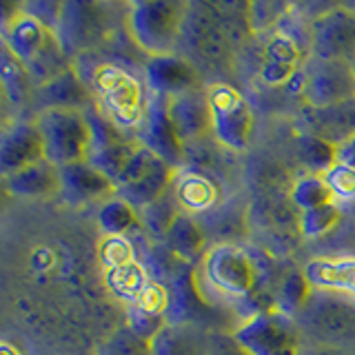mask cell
Returning <instances> with one entry per match:
<instances>
[{
  "mask_svg": "<svg viewBox=\"0 0 355 355\" xmlns=\"http://www.w3.org/2000/svg\"><path fill=\"white\" fill-rule=\"evenodd\" d=\"M280 280L273 255L253 242L214 244L196 266L205 302L238 322L275 309Z\"/></svg>",
  "mask_w": 355,
  "mask_h": 355,
  "instance_id": "cell-1",
  "label": "cell"
},
{
  "mask_svg": "<svg viewBox=\"0 0 355 355\" xmlns=\"http://www.w3.org/2000/svg\"><path fill=\"white\" fill-rule=\"evenodd\" d=\"M87 87L100 114L116 129L136 138L149 109V87L144 76L131 71L127 64L105 60L92 67Z\"/></svg>",
  "mask_w": 355,
  "mask_h": 355,
  "instance_id": "cell-2",
  "label": "cell"
},
{
  "mask_svg": "<svg viewBox=\"0 0 355 355\" xmlns=\"http://www.w3.org/2000/svg\"><path fill=\"white\" fill-rule=\"evenodd\" d=\"M238 20L227 14V7L207 3H187L178 53L202 69L220 71L233 62L238 42Z\"/></svg>",
  "mask_w": 355,
  "mask_h": 355,
  "instance_id": "cell-3",
  "label": "cell"
},
{
  "mask_svg": "<svg viewBox=\"0 0 355 355\" xmlns=\"http://www.w3.org/2000/svg\"><path fill=\"white\" fill-rule=\"evenodd\" d=\"M3 44L25 64L36 89L73 67L60 47L55 29L25 7H18L3 20Z\"/></svg>",
  "mask_w": 355,
  "mask_h": 355,
  "instance_id": "cell-4",
  "label": "cell"
},
{
  "mask_svg": "<svg viewBox=\"0 0 355 355\" xmlns=\"http://www.w3.org/2000/svg\"><path fill=\"white\" fill-rule=\"evenodd\" d=\"M184 16L187 3L175 0H140L125 5L129 38L149 58L178 53Z\"/></svg>",
  "mask_w": 355,
  "mask_h": 355,
  "instance_id": "cell-5",
  "label": "cell"
},
{
  "mask_svg": "<svg viewBox=\"0 0 355 355\" xmlns=\"http://www.w3.org/2000/svg\"><path fill=\"white\" fill-rule=\"evenodd\" d=\"M286 20L258 36L260 44L255 76L266 89L300 87V78L311 58L309 27L306 33H300L297 27L286 25Z\"/></svg>",
  "mask_w": 355,
  "mask_h": 355,
  "instance_id": "cell-6",
  "label": "cell"
},
{
  "mask_svg": "<svg viewBox=\"0 0 355 355\" xmlns=\"http://www.w3.org/2000/svg\"><path fill=\"white\" fill-rule=\"evenodd\" d=\"M293 322L309 344L355 351V300L313 288Z\"/></svg>",
  "mask_w": 355,
  "mask_h": 355,
  "instance_id": "cell-7",
  "label": "cell"
},
{
  "mask_svg": "<svg viewBox=\"0 0 355 355\" xmlns=\"http://www.w3.org/2000/svg\"><path fill=\"white\" fill-rule=\"evenodd\" d=\"M207 98L211 111V138L227 151H249L255 131V114L251 100L242 94V89L227 80L209 83Z\"/></svg>",
  "mask_w": 355,
  "mask_h": 355,
  "instance_id": "cell-8",
  "label": "cell"
},
{
  "mask_svg": "<svg viewBox=\"0 0 355 355\" xmlns=\"http://www.w3.org/2000/svg\"><path fill=\"white\" fill-rule=\"evenodd\" d=\"M36 122L44 142V160L58 169L89 160L92 125L87 109H42Z\"/></svg>",
  "mask_w": 355,
  "mask_h": 355,
  "instance_id": "cell-9",
  "label": "cell"
},
{
  "mask_svg": "<svg viewBox=\"0 0 355 355\" xmlns=\"http://www.w3.org/2000/svg\"><path fill=\"white\" fill-rule=\"evenodd\" d=\"M98 258L107 288L127 306L136 302L149 282L158 277L149 271V264L140 258L129 236H105L98 244Z\"/></svg>",
  "mask_w": 355,
  "mask_h": 355,
  "instance_id": "cell-10",
  "label": "cell"
},
{
  "mask_svg": "<svg viewBox=\"0 0 355 355\" xmlns=\"http://www.w3.org/2000/svg\"><path fill=\"white\" fill-rule=\"evenodd\" d=\"M249 231L258 238V247L273 253H291L300 233V211L288 196H264L249 200Z\"/></svg>",
  "mask_w": 355,
  "mask_h": 355,
  "instance_id": "cell-11",
  "label": "cell"
},
{
  "mask_svg": "<svg viewBox=\"0 0 355 355\" xmlns=\"http://www.w3.org/2000/svg\"><path fill=\"white\" fill-rule=\"evenodd\" d=\"M111 25H114L111 5L69 0L60 5L55 36L67 58L73 60L100 47L109 38L107 33L111 31Z\"/></svg>",
  "mask_w": 355,
  "mask_h": 355,
  "instance_id": "cell-12",
  "label": "cell"
},
{
  "mask_svg": "<svg viewBox=\"0 0 355 355\" xmlns=\"http://www.w3.org/2000/svg\"><path fill=\"white\" fill-rule=\"evenodd\" d=\"M233 336L251 355H300L304 344L293 318L275 309L242 320Z\"/></svg>",
  "mask_w": 355,
  "mask_h": 355,
  "instance_id": "cell-13",
  "label": "cell"
},
{
  "mask_svg": "<svg viewBox=\"0 0 355 355\" xmlns=\"http://www.w3.org/2000/svg\"><path fill=\"white\" fill-rule=\"evenodd\" d=\"M175 171V166L164 162L162 158H158V155L140 144L129 164L125 166V171L118 178L116 196L127 200L129 205L140 211L153 205L155 200H160L164 193H169Z\"/></svg>",
  "mask_w": 355,
  "mask_h": 355,
  "instance_id": "cell-14",
  "label": "cell"
},
{
  "mask_svg": "<svg viewBox=\"0 0 355 355\" xmlns=\"http://www.w3.org/2000/svg\"><path fill=\"white\" fill-rule=\"evenodd\" d=\"M297 89L304 107L309 109L347 103V100L355 98V76L351 62L322 60L311 55Z\"/></svg>",
  "mask_w": 355,
  "mask_h": 355,
  "instance_id": "cell-15",
  "label": "cell"
},
{
  "mask_svg": "<svg viewBox=\"0 0 355 355\" xmlns=\"http://www.w3.org/2000/svg\"><path fill=\"white\" fill-rule=\"evenodd\" d=\"M311 55L322 60L355 58V9L331 7L309 22Z\"/></svg>",
  "mask_w": 355,
  "mask_h": 355,
  "instance_id": "cell-16",
  "label": "cell"
},
{
  "mask_svg": "<svg viewBox=\"0 0 355 355\" xmlns=\"http://www.w3.org/2000/svg\"><path fill=\"white\" fill-rule=\"evenodd\" d=\"M89 125H92V149H89V160L100 171H105L114 184L118 182L120 173L138 151L140 142L116 129L111 122L100 114L96 105L87 109Z\"/></svg>",
  "mask_w": 355,
  "mask_h": 355,
  "instance_id": "cell-17",
  "label": "cell"
},
{
  "mask_svg": "<svg viewBox=\"0 0 355 355\" xmlns=\"http://www.w3.org/2000/svg\"><path fill=\"white\" fill-rule=\"evenodd\" d=\"M171 193L182 214L205 220L227 202L220 180L202 166H180L175 171Z\"/></svg>",
  "mask_w": 355,
  "mask_h": 355,
  "instance_id": "cell-18",
  "label": "cell"
},
{
  "mask_svg": "<svg viewBox=\"0 0 355 355\" xmlns=\"http://www.w3.org/2000/svg\"><path fill=\"white\" fill-rule=\"evenodd\" d=\"M44 160V142L36 118H16L0 133V171L14 175L31 164Z\"/></svg>",
  "mask_w": 355,
  "mask_h": 355,
  "instance_id": "cell-19",
  "label": "cell"
},
{
  "mask_svg": "<svg viewBox=\"0 0 355 355\" xmlns=\"http://www.w3.org/2000/svg\"><path fill=\"white\" fill-rule=\"evenodd\" d=\"M136 140L142 144L144 149H149L164 162H169L175 169L184 166V155L187 147L178 138V133L171 125L169 109H166V100L149 94V109L144 125L138 131Z\"/></svg>",
  "mask_w": 355,
  "mask_h": 355,
  "instance_id": "cell-20",
  "label": "cell"
},
{
  "mask_svg": "<svg viewBox=\"0 0 355 355\" xmlns=\"http://www.w3.org/2000/svg\"><path fill=\"white\" fill-rule=\"evenodd\" d=\"M142 76L149 87V94L164 100H171L198 87H205L202 73L198 71V67L182 58L180 53L147 58Z\"/></svg>",
  "mask_w": 355,
  "mask_h": 355,
  "instance_id": "cell-21",
  "label": "cell"
},
{
  "mask_svg": "<svg viewBox=\"0 0 355 355\" xmlns=\"http://www.w3.org/2000/svg\"><path fill=\"white\" fill-rule=\"evenodd\" d=\"M166 109H169L171 125L184 147H191V144L202 142L207 136H211L207 85L166 100Z\"/></svg>",
  "mask_w": 355,
  "mask_h": 355,
  "instance_id": "cell-22",
  "label": "cell"
},
{
  "mask_svg": "<svg viewBox=\"0 0 355 355\" xmlns=\"http://www.w3.org/2000/svg\"><path fill=\"white\" fill-rule=\"evenodd\" d=\"M60 193L71 205L107 202L116 198L114 180L92 162H76L60 169Z\"/></svg>",
  "mask_w": 355,
  "mask_h": 355,
  "instance_id": "cell-23",
  "label": "cell"
},
{
  "mask_svg": "<svg viewBox=\"0 0 355 355\" xmlns=\"http://www.w3.org/2000/svg\"><path fill=\"white\" fill-rule=\"evenodd\" d=\"M302 131L318 136L333 147L349 142L355 138V98L322 109L306 107L302 111Z\"/></svg>",
  "mask_w": 355,
  "mask_h": 355,
  "instance_id": "cell-24",
  "label": "cell"
},
{
  "mask_svg": "<svg viewBox=\"0 0 355 355\" xmlns=\"http://www.w3.org/2000/svg\"><path fill=\"white\" fill-rule=\"evenodd\" d=\"M302 271L315 291L355 300V255H320L309 260Z\"/></svg>",
  "mask_w": 355,
  "mask_h": 355,
  "instance_id": "cell-25",
  "label": "cell"
},
{
  "mask_svg": "<svg viewBox=\"0 0 355 355\" xmlns=\"http://www.w3.org/2000/svg\"><path fill=\"white\" fill-rule=\"evenodd\" d=\"M33 103L40 105L42 109H89L94 105V96L89 92L87 83L83 80L78 71L67 69L58 78H53L51 83L42 85L36 89Z\"/></svg>",
  "mask_w": 355,
  "mask_h": 355,
  "instance_id": "cell-26",
  "label": "cell"
},
{
  "mask_svg": "<svg viewBox=\"0 0 355 355\" xmlns=\"http://www.w3.org/2000/svg\"><path fill=\"white\" fill-rule=\"evenodd\" d=\"M164 247L178 262L198 266L200 260H202L207 251L211 249V242H209L207 231L202 225H200L198 218L180 214L173 220L169 231H166Z\"/></svg>",
  "mask_w": 355,
  "mask_h": 355,
  "instance_id": "cell-27",
  "label": "cell"
},
{
  "mask_svg": "<svg viewBox=\"0 0 355 355\" xmlns=\"http://www.w3.org/2000/svg\"><path fill=\"white\" fill-rule=\"evenodd\" d=\"M209 331L196 324H164L149 342V355H207Z\"/></svg>",
  "mask_w": 355,
  "mask_h": 355,
  "instance_id": "cell-28",
  "label": "cell"
},
{
  "mask_svg": "<svg viewBox=\"0 0 355 355\" xmlns=\"http://www.w3.org/2000/svg\"><path fill=\"white\" fill-rule=\"evenodd\" d=\"M5 187L9 193L20 198H49L60 193V169L49 160H42L14 175H7Z\"/></svg>",
  "mask_w": 355,
  "mask_h": 355,
  "instance_id": "cell-29",
  "label": "cell"
},
{
  "mask_svg": "<svg viewBox=\"0 0 355 355\" xmlns=\"http://www.w3.org/2000/svg\"><path fill=\"white\" fill-rule=\"evenodd\" d=\"M295 178H291L286 166L273 158H255L247 164V187L251 198L264 196H288Z\"/></svg>",
  "mask_w": 355,
  "mask_h": 355,
  "instance_id": "cell-30",
  "label": "cell"
},
{
  "mask_svg": "<svg viewBox=\"0 0 355 355\" xmlns=\"http://www.w3.org/2000/svg\"><path fill=\"white\" fill-rule=\"evenodd\" d=\"M0 83H3V94L14 107L29 105L36 96V85H33L29 71L25 69L7 44H0Z\"/></svg>",
  "mask_w": 355,
  "mask_h": 355,
  "instance_id": "cell-31",
  "label": "cell"
},
{
  "mask_svg": "<svg viewBox=\"0 0 355 355\" xmlns=\"http://www.w3.org/2000/svg\"><path fill=\"white\" fill-rule=\"evenodd\" d=\"M338 205H355V138L338 147L336 160L324 173Z\"/></svg>",
  "mask_w": 355,
  "mask_h": 355,
  "instance_id": "cell-32",
  "label": "cell"
},
{
  "mask_svg": "<svg viewBox=\"0 0 355 355\" xmlns=\"http://www.w3.org/2000/svg\"><path fill=\"white\" fill-rule=\"evenodd\" d=\"M293 144H295V158L302 164L304 173L324 175L331 169V164L336 160V153H338V147L320 140L318 136H311L306 131L297 133Z\"/></svg>",
  "mask_w": 355,
  "mask_h": 355,
  "instance_id": "cell-33",
  "label": "cell"
},
{
  "mask_svg": "<svg viewBox=\"0 0 355 355\" xmlns=\"http://www.w3.org/2000/svg\"><path fill=\"white\" fill-rule=\"evenodd\" d=\"M98 227L105 236H127L129 231L142 227L140 211L122 198H111L98 211Z\"/></svg>",
  "mask_w": 355,
  "mask_h": 355,
  "instance_id": "cell-34",
  "label": "cell"
},
{
  "mask_svg": "<svg viewBox=\"0 0 355 355\" xmlns=\"http://www.w3.org/2000/svg\"><path fill=\"white\" fill-rule=\"evenodd\" d=\"M288 198H291V202L295 205L300 214L336 202V196H333L331 187L327 184L324 175H315V173L297 175Z\"/></svg>",
  "mask_w": 355,
  "mask_h": 355,
  "instance_id": "cell-35",
  "label": "cell"
},
{
  "mask_svg": "<svg viewBox=\"0 0 355 355\" xmlns=\"http://www.w3.org/2000/svg\"><path fill=\"white\" fill-rule=\"evenodd\" d=\"M311 293H313V286L309 284L304 271L302 269H288L282 275L280 286H277L275 311H280V313H284L288 318H295L297 311L306 304Z\"/></svg>",
  "mask_w": 355,
  "mask_h": 355,
  "instance_id": "cell-36",
  "label": "cell"
},
{
  "mask_svg": "<svg viewBox=\"0 0 355 355\" xmlns=\"http://www.w3.org/2000/svg\"><path fill=\"white\" fill-rule=\"evenodd\" d=\"M180 214H182V211H180V207H178L175 198H173L171 189H169V193H164L160 200H155L153 205L140 209V220H142V227L147 229L151 236L160 238L164 242L166 231H169V227L173 225V220Z\"/></svg>",
  "mask_w": 355,
  "mask_h": 355,
  "instance_id": "cell-37",
  "label": "cell"
},
{
  "mask_svg": "<svg viewBox=\"0 0 355 355\" xmlns=\"http://www.w3.org/2000/svg\"><path fill=\"white\" fill-rule=\"evenodd\" d=\"M342 222V205L333 202L300 214V233L302 240H318L327 233L336 231Z\"/></svg>",
  "mask_w": 355,
  "mask_h": 355,
  "instance_id": "cell-38",
  "label": "cell"
},
{
  "mask_svg": "<svg viewBox=\"0 0 355 355\" xmlns=\"http://www.w3.org/2000/svg\"><path fill=\"white\" fill-rule=\"evenodd\" d=\"M207 355H251L236 340L233 331H209Z\"/></svg>",
  "mask_w": 355,
  "mask_h": 355,
  "instance_id": "cell-39",
  "label": "cell"
},
{
  "mask_svg": "<svg viewBox=\"0 0 355 355\" xmlns=\"http://www.w3.org/2000/svg\"><path fill=\"white\" fill-rule=\"evenodd\" d=\"M300 355H355L351 349H336V347H320V344H302V351Z\"/></svg>",
  "mask_w": 355,
  "mask_h": 355,
  "instance_id": "cell-40",
  "label": "cell"
},
{
  "mask_svg": "<svg viewBox=\"0 0 355 355\" xmlns=\"http://www.w3.org/2000/svg\"><path fill=\"white\" fill-rule=\"evenodd\" d=\"M0 355H20V353L9 340H3V344H0Z\"/></svg>",
  "mask_w": 355,
  "mask_h": 355,
  "instance_id": "cell-41",
  "label": "cell"
},
{
  "mask_svg": "<svg viewBox=\"0 0 355 355\" xmlns=\"http://www.w3.org/2000/svg\"><path fill=\"white\" fill-rule=\"evenodd\" d=\"M351 69H353V76H355V58L351 60Z\"/></svg>",
  "mask_w": 355,
  "mask_h": 355,
  "instance_id": "cell-42",
  "label": "cell"
}]
</instances>
